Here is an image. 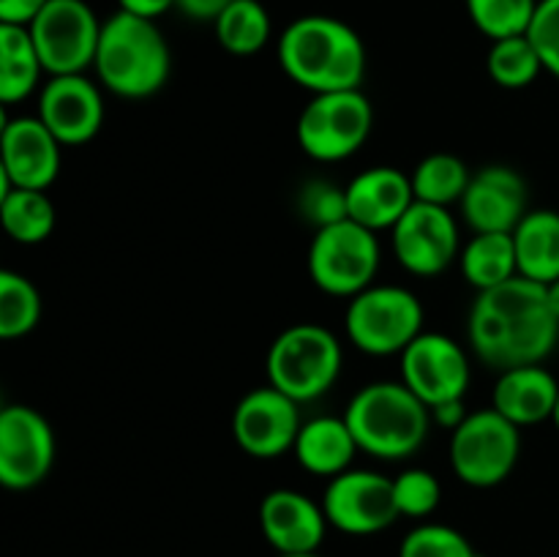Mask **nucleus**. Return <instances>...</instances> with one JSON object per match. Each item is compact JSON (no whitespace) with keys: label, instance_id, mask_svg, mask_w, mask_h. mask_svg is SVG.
<instances>
[{"label":"nucleus","instance_id":"6","mask_svg":"<svg viewBox=\"0 0 559 557\" xmlns=\"http://www.w3.org/2000/svg\"><path fill=\"white\" fill-rule=\"evenodd\" d=\"M344 328L360 353L377 358L402 355L424 333V306L413 289L371 284L349 298Z\"/></svg>","mask_w":559,"mask_h":557},{"label":"nucleus","instance_id":"5","mask_svg":"<svg viewBox=\"0 0 559 557\" xmlns=\"http://www.w3.org/2000/svg\"><path fill=\"white\" fill-rule=\"evenodd\" d=\"M342 360V344L325 325L298 322L284 328L267 349V386L298 404L314 402L336 386Z\"/></svg>","mask_w":559,"mask_h":557},{"label":"nucleus","instance_id":"15","mask_svg":"<svg viewBox=\"0 0 559 557\" xmlns=\"http://www.w3.org/2000/svg\"><path fill=\"white\" fill-rule=\"evenodd\" d=\"M402 382L429 410L451 399H464L469 388L467 353L456 339L424 331L402 353Z\"/></svg>","mask_w":559,"mask_h":557},{"label":"nucleus","instance_id":"42","mask_svg":"<svg viewBox=\"0 0 559 557\" xmlns=\"http://www.w3.org/2000/svg\"><path fill=\"white\" fill-rule=\"evenodd\" d=\"M278 557H322L320 552H306V555H278Z\"/></svg>","mask_w":559,"mask_h":557},{"label":"nucleus","instance_id":"8","mask_svg":"<svg viewBox=\"0 0 559 557\" xmlns=\"http://www.w3.org/2000/svg\"><path fill=\"white\" fill-rule=\"evenodd\" d=\"M380 271V240L374 229L344 218L317 229L309 246V276L322 293L355 298L374 284Z\"/></svg>","mask_w":559,"mask_h":557},{"label":"nucleus","instance_id":"32","mask_svg":"<svg viewBox=\"0 0 559 557\" xmlns=\"http://www.w3.org/2000/svg\"><path fill=\"white\" fill-rule=\"evenodd\" d=\"M399 557H486L467 541V535L459 533L448 524H420L404 535L399 546Z\"/></svg>","mask_w":559,"mask_h":557},{"label":"nucleus","instance_id":"13","mask_svg":"<svg viewBox=\"0 0 559 557\" xmlns=\"http://www.w3.org/2000/svg\"><path fill=\"white\" fill-rule=\"evenodd\" d=\"M55 464V431L38 410L9 404L0 413V484L27 491L41 484Z\"/></svg>","mask_w":559,"mask_h":557},{"label":"nucleus","instance_id":"21","mask_svg":"<svg viewBox=\"0 0 559 557\" xmlns=\"http://www.w3.org/2000/svg\"><path fill=\"white\" fill-rule=\"evenodd\" d=\"M557 396L559 382L549 369L540 364L516 366V369L500 371V380L491 391V407L522 429V426L551 420Z\"/></svg>","mask_w":559,"mask_h":557},{"label":"nucleus","instance_id":"37","mask_svg":"<svg viewBox=\"0 0 559 557\" xmlns=\"http://www.w3.org/2000/svg\"><path fill=\"white\" fill-rule=\"evenodd\" d=\"M235 0H178L175 9L197 22H216Z\"/></svg>","mask_w":559,"mask_h":557},{"label":"nucleus","instance_id":"17","mask_svg":"<svg viewBox=\"0 0 559 557\" xmlns=\"http://www.w3.org/2000/svg\"><path fill=\"white\" fill-rule=\"evenodd\" d=\"M38 118L63 147L85 145L104 123V98L85 74L49 76L38 93Z\"/></svg>","mask_w":559,"mask_h":557},{"label":"nucleus","instance_id":"7","mask_svg":"<svg viewBox=\"0 0 559 557\" xmlns=\"http://www.w3.org/2000/svg\"><path fill=\"white\" fill-rule=\"evenodd\" d=\"M374 129V107L364 91L317 93L300 112L295 134L314 162H344L355 156Z\"/></svg>","mask_w":559,"mask_h":557},{"label":"nucleus","instance_id":"19","mask_svg":"<svg viewBox=\"0 0 559 557\" xmlns=\"http://www.w3.org/2000/svg\"><path fill=\"white\" fill-rule=\"evenodd\" d=\"M260 528L278 555H306L325 541L328 517L304 491L273 489L260 502Z\"/></svg>","mask_w":559,"mask_h":557},{"label":"nucleus","instance_id":"31","mask_svg":"<svg viewBox=\"0 0 559 557\" xmlns=\"http://www.w3.org/2000/svg\"><path fill=\"white\" fill-rule=\"evenodd\" d=\"M538 0H467V14L473 25L491 42L524 36L533 25Z\"/></svg>","mask_w":559,"mask_h":557},{"label":"nucleus","instance_id":"22","mask_svg":"<svg viewBox=\"0 0 559 557\" xmlns=\"http://www.w3.org/2000/svg\"><path fill=\"white\" fill-rule=\"evenodd\" d=\"M358 451L360 448L344 415L342 418H336V415H317V418L306 420L293 446V453L300 467L306 473L320 475V478L328 481L347 473Z\"/></svg>","mask_w":559,"mask_h":557},{"label":"nucleus","instance_id":"2","mask_svg":"<svg viewBox=\"0 0 559 557\" xmlns=\"http://www.w3.org/2000/svg\"><path fill=\"white\" fill-rule=\"evenodd\" d=\"M284 74L309 93L360 91L366 80L364 38L347 22L325 14L298 16L278 38Z\"/></svg>","mask_w":559,"mask_h":557},{"label":"nucleus","instance_id":"38","mask_svg":"<svg viewBox=\"0 0 559 557\" xmlns=\"http://www.w3.org/2000/svg\"><path fill=\"white\" fill-rule=\"evenodd\" d=\"M467 407H464V399H451V402H442L437 407H431V420H437V426L448 431H456L459 426L467 420Z\"/></svg>","mask_w":559,"mask_h":557},{"label":"nucleus","instance_id":"40","mask_svg":"<svg viewBox=\"0 0 559 557\" xmlns=\"http://www.w3.org/2000/svg\"><path fill=\"white\" fill-rule=\"evenodd\" d=\"M546 298H549L551 311H555L557 320H559V278H557V282L546 284Z\"/></svg>","mask_w":559,"mask_h":557},{"label":"nucleus","instance_id":"35","mask_svg":"<svg viewBox=\"0 0 559 557\" xmlns=\"http://www.w3.org/2000/svg\"><path fill=\"white\" fill-rule=\"evenodd\" d=\"M527 36L538 49L544 69L559 80V0H538Z\"/></svg>","mask_w":559,"mask_h":557},{"label":"nucleus","instance_id":"34","mask_svg":"<svg viewBox=\"0 0 559 557\" xmlns=\"http://www.w3.org/2000/svg\"><path fill=\"white\" fill-rule=\"evenodd\" d=\"M298 213L314 229L344 222L349 218L347 189L331 183V180H309L298 191Z\"/></svg>","mask_w":559,"mask_h":557},{"label":"nucleus","instance_id":"12","mask_svg":"<svg viewBox=\"0 0 559 557\" xmlns=\"http://www.w3.org/2000/svg\"><path fill=\"white\" fill-rule=\"evenodd\" d=\"M391 233L393 254L413 276H440L462 254L456 216L442 205L415 200Z\"/></svg>","mask_w":559,"mask_h":557},{"label":"nucleus","instance_id":"28","mask_svg":"<svg viewBox=\"0 0 559 557\" xmlns=\"http://www.w3.org/2000/svg\"><path fill=\"white\" fill-rule=\"evenodd\" d=\"M409 178H413L415 200L448 208L453 202H462L473 175L467 164L453 153H431L415 167Z\"/></svg>","mask_w":559,"mask_h":557},{"label":"nucleus","instance_id":"3","mask_svg":"<svg viewBox=\"0 0 559 557\" xmlns=\"http://www.w3.org/2000/svg\"><path fill=\"white\" fill-rule=\"evenodd\" d=\"M349 431L364 453L385 462H402L429 437L431 410L402 380L369 382L344 410Z\"/></svg>","mask_w":559,"mask_h":557},{"label":"nucleus","instance_id":"24","mask_svg":"<svg viewBox=\"0 0 559 557\" xmlns=\"http://www.w3.org/2000/svg\"><path fill=\"white\" fill-rule=\"evenodd\" d=\"M44 71L38 49L25 25H3L0 22V102L5 107L20 104L31 96L41 82Z\"/></svg>","mask_w":559,"mask_h":557},{"label":"nucleus","instance_id":"23","mask_svg":"<svg viewBox=\"0 0 559 557\" xmlns=\"http://www.w3.org/2000/svg\"><path fill=\"white\" fill-rule=\"evenodd\" d=\"M519 276L538 284H551L559 278V213L527 211V216L513 229Z\"/></svg>","mask_w":559,"mask_h":557},{"label":"nucleus","instance_id":"10","mask_svg":"<svg viewBox=\"0 0 559 557\" xmlns=\"http://www.w3.org/2000/svg\"><path fill=\"white\" fill-rule=\"evenodd\" d=\"M102 25L85 0H49L27 25L49 76L85 74L96 63Z\"/></svg>","mask_w":559,"mask_h":557},{"label":"nucleus","instance_id":"25","mask_svg":"<svg viewBox=\"0 0 559 557\" xmlns=\"http://www.w3.org/2000/svg\"><path fill=\"white\" fill-rule=\"evenodd\" d=\"M459 262H462L467 284H473L478 293L500 287L519 276L516 246H513L511 233H475L459 254Z\"/></svg>","mask_w":559,"mask_h":557},{"label":"nucleus","instance_id":"1","mask_svg":"<svg viewBox=\"0 0 559 557\" xmlns=\"http://www.w3.org/2000/svg\"><path fill=\"white\" fill-rule=\"evenodd\" d=\"M467 339L489 369L544 364L559 344V320L546 298V284L513 276L478 293L469 309Z\"/></svg>","mask_w":559,"mask_h":557},{"label":"nucleus","instance_id":"4","mask_svg":"<svg viewBox=\"0 0 559 557\" xmlns=\"http://www.w3.org/2000/svg\"><path fill=\"white\" fill-rule=\"evenodd\" d=\"M93 69L115 96L147 98L167 85L173 52L156 20L118 11L102 25Z\"/></svg>","mask_w":559,"mask_h":557},{"label":"nucleus","instance_id":"20","mask_svg":"<svg viewBox=\"0 0 559 557\" xmlns=\"http://www.w3.org/2000/svg\"><path fill=\"white\" fill-rule=\"evenodd\" d=\"M349 218L364 227L393 229L415 202L413 178L396 167H371L355 175L347 186Z\"/></svg>","mask_w":559,"mask_h":557},{"label":"nucleus","instance_id":"30","mask_svg":"<svg viewBox=\"0 0 559 557\" xmlns=\"http://www.w3.org/2000/svg\"><path fill=\"white\" fill-rule=\"evenodd\" d=\"M41 320L36 284L16 271H0V336L5 342L27 336Z\"/></svg>","mask_w":559,"mask_h":557},{"label":"nucleus","instance_id":"14","mask_svg":"<svg viewBox=\"0 0 559 557\" xmlns=\"http://www.w3.org/2000/svg\"><path fill=\"white\" fill-rule=\"evenodd\" d=\"M300 426L298 402L273 386L246 393L233 413L235 442L254 459H278L293 451Z\"/></svg>","mask_w":559,"mask_h":557},{"label":"nucleus","instance_id":"39","mask_svg":"<svg viewBox=\"0 0 559 557\" xmlns=\"http://www.w3.org/2000/svg\"><path fill=\"white\" fill-rule=\"evenodd\" d=\"M118 5L126 14L142 16V20H158L169 9H175L178 0H118Z\"/></svg>","mask_w":559,"mask_h":557},{"label":"nucleus","instance_id":"16","mask_svg":"<svg viewBox=\"0 0 559 557\" xmlns=\"http://www.w3.org/2000/svg\"><path fill=\"white\" fill-rule=\"evenodd\" d=\"M60 142L38 118H5L0 131V180L3 191H47L60 173Z\"/></svg>","mask_w":559,"mask_h":557},{"label":"nucleus","instance_id":"11","mask_svg":"<svg viewBox=\"0 0 559 557\" xmlns=\"http://www.w3.org/2000/svg\"><path fill=\"white\" fill-rule=\"evenodd\" d=\"M328 524L347 535H377L399 519L393 478L371 470H353L328 481L322 495Z\"/></svg>","mask_w":559,"mask_h":557},{"label":"nucleus","instance_id":"18","mask_svg":"<svg viewBox=\"0 0 559 557\" xmlns=\"http://www.w3.org/2000/svg\"><path fill=\"white\" fill-rule=\"evenodd\" d=\"M459 205L473 233H513L527 216V180L513 167L489 164L473 175Z\"/></svg>","mask_w":559,"mask_h":557},{"label":"nucleus","instance_id":"36","mask_svg":"<svg viewBox=\"0 0 559 557\" xmlns=\"http://www.w3.org/2000/svg\"><path fill=\"white\" fill-rule=\"evenodd\" d=\"M47 3L49 0H0V22L27 27Z\"/></svg>","mask_w":559,"mask_h":557},{"label":"nucleus","instance_id":"41","mask_svg":"<svg viewBox=\"0 0 559 557\" xmlns=\"http://www.w3.org/2000/svg\"><path fill=\"white\" fill-rule=\"evenodd\" d=\"M551 420H555L557 431H559V396H557V404H555V415H551Z\"/></svg>","mask_w":559,"mask_h":557},{"label":"nucleus","instance_id":"27","mask_svg":"<svg viewBox=\"0 0 559 557\" xmlns=\"http://www.w3.org/2000/svg\"><path fill=\"white\" fill-rule=\"evenodd\" d=\"M216 38L229 55L249 58L271 42V14L260 0H235L216 22Z\"/></svg>","mask_w":559,"mask_h":557},{"label":"nucleus","instance_id":"33","mask_svg":"<svg viewBox=\"0 0 559 557\" xmlns=\"http://www.w3.org/2000/svg\"><path fill=\"white\" fill-rule=\"evenodd\" d=\"M393 497H396L399 517L426 519L437 511L442 500V486L429 470H404L393 478Z\"/></svg>","mask_w":559,"mask_h":557},{"label":"nucleus","instance_id":"9","mask_svg":"<svg viewBox=\"0 0 559 557\" xmlns=\"http://www.w3.org/2000/svg\"><path fill=\"white\" fill-rule=\"evenodd\" d=\"M522 457V429L497 413L495 407L469 413L467 420L451 431L453 473L475 489H491L516 470Z\"/></svg>","mask_w":559,"mask_h":557},{"label":"nucleus","instance_id":"26","mask_svg":"<svg viewBox=\"0 0 559 557\" xmlns=\"http://www.w3.org/2000/svg\"><path fill=\"white\" fill-rule=\"evenodd\" d=\"M0 218L11 240L36 246L55 229V205L38 189H9L0 194Z\"/></svg>","mask_w":559,"mask_h":557},{"label":"nucleus","instance_id":"29","mask_svg":"<svg viewBox=\"0 0 559 557\" xmlns=\"http://www.w3.org/2000/svg\"><path fill=\"white\" fill-rule=\"evenodd\" d=\"M486 69L495 85L506 87V91H522L530 87L540 76L544 60H540L538 49L530 42V36H511L491 42L489 58H486Z\"/></svg>","mask_w":559,"mask_h":557}]
</instances>
